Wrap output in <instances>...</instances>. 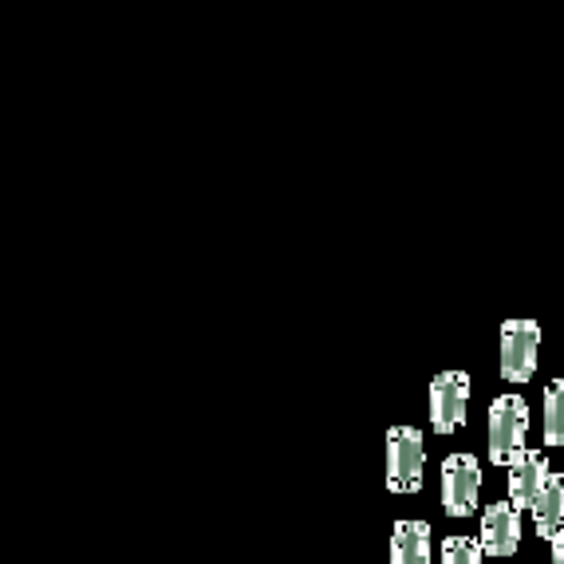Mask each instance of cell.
<instances>
[{
	"label": "cell",
	"instance_id": "obj_1",
	"mask_svg": "<svg viewBox=\"0 0 564 564\" xmlns=\"http://www.w3.org/2000/svg\"><path fill=\"white\" fill-rule=\"evenodd\" d=\"M525 431H529V406L521 395H498L489 403V462L509 466L525 454Z\"/></svg>",
	"mask_w": 564,
	"mask_h": 564
},
{
	"label": "cell",
	"instance_id": "obj_2",
	"mask_svg": "<svg viewBox=\"0 0 564 564\" xmlns=\"http://www.w3.org/2000/svg\"><path fill=\"white\" fill-rule=\"evenodd\" d=\"M423 431L414 426H391L387 431V489L391 494H419L423 489Z\"/></svg>",
	"mask_w": 564,
	"mask_h": 564
},
{
	"label": "cell",
	"instance_id": "obj_3",
	"mask_svg": "<svg viewBox=\"0 0 564 564\" xmlns=\"http://www.w3.org/2000/svg\"><path fill=\"white\" fill-rule=\"evenodd\" d=\"M541 356V324L536 321H506L501 324V379L506 383H529L536 376Z\"/></svg>",
	"mask_w": 564,
	"mask_h": 564
},
{
	"label": "cell",
	"instance_id": "obj_4",
	"mask_svg": "<svg viewBox=\"0 0 564 564\" xmlns=\"http://www.w3.org/2000/svg\"><path fill=\"white\" fill-rule=\"evenodd\" d=\"M481 498V462L474 454H451L443 462V509L451 518H470Z\"/></svg>",
	"mask_w": 564,
	"mask_h": 564
},
{
	"label": "cell",
	"instance_id": "obj_5",
	"mask_svg": "<svg viewBox=\"0 0 564 564\" xmlns=\"http://www.w3.org/2000/svg\"><path fill=\"white\" fill-rule=\"evenodd\" d=\"M470 406V376L466 371H443L431 383V426L434 434H454L466 423Z\"/></svg>",
	"mask_w": 564,
	"mask_h": 564
},
{
	"label": "cell",
	"instance_id": "obj_6",
	"mask_svg": "<svg viewBox=\"0 0 564 564\" xmlns=\"http://www.w3.org/2000/svg\"><path fill=\"white\" fill-rule=\"evenodd\" d=\"M521 545V509L513 501H489L481 509V549L486 556H513Z\"/></svg>",
	"mask_w": 564,
	"mask_h": 564
},
{
	"label": "cell",
	"instance_id": "obj_7",
	"mask_svg": "<svg viewBox=\"0 0 564 564\" xmlns=\"http://www.w3.org/2000/svg\"><path fill=\"white\" fill-rule=\"evenodd\" d=\"M509 470V501L518 509H529L536 501V494H541V486H545L549 478V462L541 451H525L521 458H513L506 466Z\"/></svg>",
	"mask_w": 564,
	"mask_h": 564
},
{
	"label": "cell",
	"instance_id": "obj_8",
	"mask_svg": "<svg viewBox=\"0 0 564 564\" xmlns=\"http://www.w3.org/2000/svg\"><path fill=\"white\" fill-rule=\"evenodd\" d=\"M529 513H533V529L541 541H553L556 533H564V474L549 470L545 486L529 506Z\"/></svg>",
	"mask_w": 564,
	"mask_h": 564
},
{
	"label": "cell",
	"instance_id": "obj_9",
	"mask_svg": "<svg viewBox=\"0 0 564 564\" xmlns=\"http://www.w3.org/2000/svg\"><path fill=\"white\" fill-rule=\"evenodd\" d=\"M391 564H431V525L426 521H395Z\"/></svg>",
	"mask_w": 564,
	"mask_h": 564
},
{
	"label": "cell",
	"instance_id": "obj_10",
	"mask_svg": "<svg viewBox=\"0 0 564 564\" xmlns=\"http://www.w3.org/2000/svg\"><path fill=\"white\" fill-rule=\"evenodd\" d=\"M545 446H564V379L545 387Z\"/></svg>",
	"mask_w": 564,
	"mask_h": 564
},
{
	"label": "cell",
	"instance_id": "obj_11",
	"mask_svg": "<svg viewBox=\"0 0 564 564\" xmlns=\"http://www.w3.org/2000/svg\"><path fill=\"white\" fill-rule=\"evenodd\" d=\"M486 549L474 536H446L443 541V564H481Z\"/></svg>",
	"mask_w": 564,
	"mask_h": 564
},
{
	"label": "cell",
	"instance_id": "obj_12",
	"mask_svg": "<svg viewBox=\"0 0 564 564\" xmlns=\"http://www.w3.org/2000/svg\"><path fill=\"white\" fill-rule=\"evenodd\" d=\"M553 564H564V533L553 536Z\"/></svg>",
	"mask_w": 564,
	"mask_h": 564
}]
</instances>
